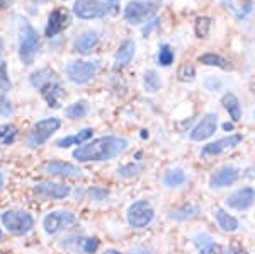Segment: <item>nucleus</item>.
Returning a JSON list of instances; mask_svg holds the SVG:
<instances>
[{
  "instance_id": "1",
  "label": "nucleus",
  "mask_w": 255,
  "mask_h": 254,
  "mask_svg": "<svg viewBox=\"0 0 255 254\" xmlns=\"http://www.w3.org/2000/svg\"><path fill=\"white\" fill-rule=\"evenodd\" d=\"M128 149V140L123 137H101L96 140L80 145L73 152V159L79 162H104L113 161L118 155H121Z\"/></svg>"
},
{
  "instance_id": "2",
  "label": "nucleus",
  "mask_w": 255,
  "mask_h": 254,
  "mask_svg": "<svg viewBox=\"0 0 255 254\" xmlns=\"http://www.w3.org/2000/svg\"><path fill=\"white\" fill-rule=\"evenodd\" d=\"M73 12L80 19H101L119 12V0H77Z\"/></svg>"
},
{
  "instance_id": "3",
  "label": "nucleus",
  "mask_w": 255,
  "mask_h": 254,
  "mask_svg": "<svg viewBox=\"0 0 255 254\" xmlns=\"http://www.w3.org/2000/svg\"><path fill=\"white\" fill-rule=\"evenodd\" d=\"M0 220H2V225L5 227V231L12 236H26L34 227L32 215L24 210H7L2 214Z\"/></svg>"
},
{
  "instance_id": "4",
  "label": "nucleus",
  "mask_w": 255,
  "mask_h": 254,
  "mask_svg": "<svg viewBox=\"0 0 255 254\" xmlns=\"http://www.w3.org/2000/svg\"><path fill=\"white\" fill-rule=\"evenodd\" d=\"M39 50V39L38 32L31 24L24 22L20 24V38H19V56L24 65H32L36 58V53Z\"/></svg>"
},
{
  "instance_id": "5",
  "label": "nucleus",
  "mask_w": 255,
  "mask_h": 254,
  "mask_svg": "<svg viewBox=\"0 0 255 254\" xmlns=\"http://www.w3.org/2000/svg\"><path fill=\"white\" fill-rule=\"evenodd\" d=\"M155 219V210L151 207L150 202L146 200H138V202L131 203L128 208L126 220L129 224V227L133 229H145L148 227Z\"/></svg>"
},
{
  "instance_id": "6",
  "label": "nucleus",
  "mask_w": 255,
  "mask_h": 254,
  "mask_svg": "<svg viewBox=\"0 0 255 254\" xmlns=\"http://www.w3.org/2000/svg\"><path fill=\"white\" fill-rule=\"evenodd\" d=\"M61 126V121L58 118H46V120H41L34 125V128L31 130L29 137H27V145L31 149H38V147L44 145L51 135L58 132Z\"/></svg>"
},
{
  "instance_id": "7",
  "label": "nucleus",
  "mask_w": 255,
  "mask_h": 254,
  "mask_svg": "<svg viewBox=\"0 0 255 254\" xmlns=\"http://www.w3.org/2000/svg\"><path fill=\"white\" fill-rule=\"evenodd\" d=\"M157 12V5L153 2H146V0H133L126 5L125 9V19L129 24H143L150 17H153Z\"/></svg>"
},
{
  "instance_id": "8",
  "label": "nucleus",
  "mask_w": 255,
  "mask_h": 254,
  "mask_svg": "<svg viewBox=\"0 0 255 254\" xmlns=\"http://www.w3.org/2000/svg\"><path fill=\"white\" fill-rule=\"evenodd\" d=\"M75 222H77L75 215L68 210L49 212V214L44 215V219H43V231L46 232L48 236H55L63 231V229H67L68 225H72Z\"/></svg>"
},
{
  "instance_id": "9",
  "label": "nucleus",
  "mask_w": 255,
  "mask_h": 254,
  "mask_svg": "<svg viewBox=\"0 0 255 254\" xmlns=\"http://www.w3.org/2000/svg\"><path fill=\"white\" fill-rule=\"evenodd\" d=\"M96 61H70L67 65V77L73 84H87L96 75Z\"/></svg>"
},
{
  "instance_id": "10",
  "label": "nucleus",
  "mask_w": 255,
  "mask_h": 254,
  "mask_svg": "<svg viewBox=\"0 0 255 254\" xmlns=\"http://www.w3.org/2000/svg\"><path fill=\"white\" fill-rule=\"evenodd\" d=\"M255 202V190L250 186H245L242 190H237L235 193H232L226 198V207L233 208V210L244 212L249 210Z\"/></svg>"
},
{
  "instance_id": "11",
  "label": "nucleus",
  "mask_w": 255,
  "mask_h": 254,
  "mask_svg": "<svg viewBox=\"0 0 255 254\" xmlns=\"http://www.w3.org/2000/svg\"><path fill=\"white\" fill-rule=\"evenodd\" d=\"M240 142H242V135H228V137L220 138V140H215V142L208 143V145H204L203 150H201V157L220 155L230 149H235Z\"/></svg>"
},
{
  "instance_id": "12",
  "label": "nucleus",
  "mask_w": 255,
  "mask_h": 254,
  "mask_svg": "<svg viewBox=\"0 0 255 254\" xmlns=\"http://www.w3.org/2000/svg\"><path fill=\"white\" fill-rule=\"evenodd\" d=\"M240 178V171L235 166H223L216 169L209 178V186L211 188H226L235 184Z\"/></svg>"
},
{
  "instance_id": "13",
  "label": "nucleus",
  "mask_w": 255,
  "mask_h": 254,
  "mask_svg": "<svg viewBox=\"0 0 255 254\" xmlns=\"http://www.w3.org/2000/svg\"><path fill=\"white\" fill-rule=\"evenodd\" d=\"M218 128V116L215 113H208L199 123L196 125V128L191 132V140L194 142H203L208 140L209 137H213Z\"/></svg>"
},
{
  "instance_id": "14",
  "label": "nucleus",
  "mask_w": 255,
  "mask_h": 254,
  "mask_svg": "<svg viewBox=\"0 0 255 254\" xmlns=\"http://www.w3.org/2000/svg\"><path fill=\"white\" fill-rule=\"evenodd\" d=\"M70 188L65 186V184L60 183H39L36 184L34 188V193L41 196V198H46V200H63L67 198L70 195Z\"/></svg>"
},
{
  "instance_id": "15",
  "label": "nucleus",
  "mask_w": 255,
  "mask_h": 254,
  "mask_svg": "<svg viewBox=\"0 0 255 254\" xmlns=\"http://www.w3.org/2000/svg\"><path fill=\"white\" fill-rule=\"evenodd\" d=\"M43 171L49 176H61V178H80L82 176V171L77 166L61 161L48 162Z\"/></svg>"
},
{
  "instance_id": "16",
  "label": "nucleus",
  "mask_w": 255,
  "mask_h": 254,
  "mask_svg": "<svg viewBox=\"0 0 255 254\" xmlns=\"http://www.w3.org/2000/svg\"><path fill=\"white\" fill-rule=\"evenodd\" d=\"M68 22H70L68 12L63 10V9H55L51 12V15H49V19H48L46 36H48V38H51V36L58 34L63 27L68 26Z\"/></svg>"
},
{
  "instance_id": "17",
  "label": "nucleus",
  "mask_w": 255,
  "mask_h": 254,
  "mask_svg": "<svg viewBox=\"0 0 255 254\" xmlns=\"http://www.w3.org/2000/svg\"><path fill=\"white\" fill-rule=\"evenodd\" d=\"M97 43H99L97 32L87 31V32L80 34L79 38L75 39V44H73V48H75V51L82 53V55H89V53L97 46Z\"/></svg>"
},
{
  "instance_id": "18",
  "label": "nucleus",
  "mask_w": 255,
  "mask_h": 254,
  "mask_svg": "<svg viewBox=\"0 0 255 254\" xmlns=\"http://www.w3.org/2000/svg\"><path fill=\"white\" fill-rule=\"evenodd\" d=\"M92 133H94L92 128H84L75 135L60 138V140L56 142V147H58V149H68V147H73V145H82V143H85L89 138H92Z\"/></svg>"
},
{
  "instance_id": "19",
  "label": "nucleus",
  "mask_w": 255,
  "mask_h": 254,
  "mask_svg": "<svg viewBox=\"0 0 255 254\" xmlns=\"http://www.w3.org/2000/svg\"><path fill=\"white\" fill-rule=\"evenodd\" d=\"M41 92H43V96H44V99H46L49 108H58L60 97L63 96V87H61L58 82H51V84L44 85V87L41 89Z\"/></svg>"
},
{
  "instance_id": "20",
  "label": "nucleus",
  "mask_w": 255,
  "mask_h": 254,
  "mask_svg": "<svg viewBox=\"0 0 255 254\" xmlns=\"http://www.w3.org/2000/svg\"><path fill=\"white\" fill-rule=\"evenodd\" d=\"M221 104H223V108L228 111L230 118H232L233 121H238L242 118L240 101H238V97L233 92H226L225 96L221 97Z\"/></svg>"
},
{
  "instance_id": "21",
  "label": "nucleus",
  "mask_w": 255,
  "mask_h": 254,
  "mask_svg": "<svg viewBox=\"0 0 255 254\" xmlns=\"http://www.w3.org/2000/svg\"><path fill=\"white\" fill-rule=\"evenodd\" d=\"M215 219L218 225L221 227V231H225V232H235L238 231V227H240V224H238V220L235 217L230 215L228 212H225L223 208H218L215 212Z\"/></svg>"
},
{
  "instance_id": "22",
  "label": "nucleus",
  "mask_w": 255,
  "mask_h": 254,
  "mask_svg": "<svg viewBox=\"0 0 255 254\" xmlns=\"http://www.w3.org/2000/svg\"><path fill=\"white\" fill-rule=\"evenodd\" d=\"M134 56V41L126 39L125 43L119 46V50L116 53V65L118 67H125L129 63Z\"/></svg>"
},
{
  "instance_id": "23",
  "label": "nucleus",
  "mask_w": 255,
  "mask_h": 254,
  "mask_svg": "<svg viewBox=\"0 0 255 254\" xmlns=\"http://www.w3.org/2000/svg\"><path fill=\"white\" fill-rule=\"evenodd\" d=\"M29 82L32 84V87H36V89H39V91H41L44 85L55 82V72L49 70V68H41V70L34 72L29 77Z\"/></svg>"
},
{
  "instance_id": "24",
  "label": "nucleus",
  "mask_w": 255,
  "mask_h": 254,
  "mask_svg": "<svg viewBox=\"0 0 255 254\" xmlns=\"http://www.w3.org/2000/svg\"><path fill=\"white\" fill-rule=\"evenodd\" d=\"M194 246L199 249V254H215L218 251V246L209 234L194 236Z\"/></svg>"
},
{
  "instance_id": "25",
  "label": "nucleus",
  "mask_w": 255,
  "mask_h": 254,
  "mask_svg": "<svg viewBox=\"0 0 255 254\" xmlns=\"http://www.w3.org/2000/svg\"><path fill=\"white\" fill-rule=\"evenodd\" d=\"M187 176L184 169H170L163 174V184L168 188H179L186 183Z\"/></svg>"
},
{
  "instance_id": "26",
  "label": "nucleus",
  "mask_w": 255,
  "mask_h": 254,
  "mask_svg": "<svg viewBox=\"0 0 255 254\" xmlns=\"http://www.w3.org/2000/svg\"><path fill=\"white\" fill-rule=\"evenodd\" d=\"M90 111V106L87 101H79V102H73L70 104L67 109H65V114L70 120H80V118L87 116Z\"/></svg>"
},
{
  "instance_id": "27",
  "label": "nucleus",
  "mask_w": 255,
  "mask_h": 254,
  "mask_svg": "<svg viewBox=\"0 0 255 254\" xmlns=\"http://www.w3.org/2000/svg\"><path fill=\"white\" fill-rule=\"evenodd\" d=\"M197 214H199L197 205H184L182 208L172 212L170 219L175 220V222H186V220H191V219H194V217H197Z\"/></svg>"
},
{
  "instance_id": "28",
  "label": "nucleus",
  "mask_w": 255,
  "mask_h": 254,
  "mask_svg": "<svg viewBox=\"0 0 255 254\" xmlns=\"http://www.w3.org/2000/svg\"><path fill=\"white\" fill-rule=\"evenodd\" d=\"M199 63L203 65H209V67H218L226 70L228 68V61L225 58H221L220 55H215V53H204V55L199 56Z\"/></svg>"
},
{
  "instance_id": "29",
  "label": "nucleus",
  "mask_w": 255,
  "mask_h": 254,
  "mask_svg": "<svg viewBox=\"0 0 255 254\" xmlns=\"http://www.w3.org/2000/svg\"><path fill=\"white\" fill-rule=\"evenodd\" d=\"M143 84L148 92H157L160 89V77L157 75L155 70H146L143 75Z\"/></svg>"
},
{
  "instance_id": "30",
  "label": "nucleus",
  "mask_w": 255,
  "mask_h": 254,
  "mask_svg": "<svg viewBox=\"0 0 255 254\" xmlns=\"http://www.w3.org/2000/svg\"><path fill=\"white\" fill-rule=\"evenodd\" d=\"M143 171V164L139 162H133V164H126V166L119 167L118 169V176L119 178H133V176H138Z\"/></svg>"
},
{
  "instance_id": "31",
  "label": "nucleus",
  "mask_w": 255,
  "mask_h": 254,
  "mask_svg": "<svg viewBox=\"0 0 255 254\" xmlns=\"http://www.w3.org/2000/svg\"><path fill=\"white\" fill-rule=\"evenodd\" d=\"M15 137H17V128H15V126H12V125L0 126V140L5 143V145L14 143Z\"/></svg>"
},
{
  "instance_id": "32",
  "label": "nucleus",
  "mask_w": 255,
  "mask_h": 254,
  "mask_svg": "<svg viewBox=\"0 0 255 254\" xmlns=\"http://www.w3.org/2000/svg\"><path fill=\"white\" fill-rule=\"evenodd\" d=\"M12 84H10V77L7 73V65L0 63V96H5L7 91H10Z\"/></svg>"
},
{
  "instance_id": "33",
  "label": "nucleus",
  "mask_w": 255,
  "mask_h": 254,
  "mask_svg": "<svg viewBox=\"0 0 255 254\" xmlns=\"http://www.w3.org/2000/svg\"><path fill=\"white\" fill-rule=\"evenodd\" d=\"M172 61H174V51H172V48L168 44H162L158 51V63L162 67H168Z\"/></svg>"
},
{
  "instance_id": "34",
  "label": "nucleus",
  "mask_w": 255,
  "mask_h": 254,
  "mask_svg": "<svg viewBox=\"0 0 255 254\" xmlns=\"http://www.w3.org/2000/svg\"><path fill=\"white\" fill-rule=\"evenodd\" d=\"M209 27H211V19L209 17H199L196 20V36L197 38H206Z\"/></svg>"
},
{
  "instance_id": "35",
  "label": "nucleus",
  "mask_w": 255,
  "mask_h": 254,
  "mask_svg": "<svg viewBox=\"0 0 255 254\" xmlns=\"http://www.w3.org/2000/svg\"><path fill=\"white\" fill-rule=\"evenodd\" d=\"M194 73L196 72H194V67H192V65L184 63L179 70V79L184 82H191V80H194Z\"/></svg>"
},
{
  "instance_id": "36",
  "label": "nucleus",
  "mask_w": 255,
  "mask_h": 254,
  "mask_svg": "<svg viewBox=\"0 0 255 254\" xmlns=\"http://www.w3.org/2000/svg\"><path fill=\"white\" fill-rule=\"evenodd\" d=\"M99 248V241L96 237H87V239L82 241V251L85 254H94Z\"/></svg>"
},
{
  "instance_id": "37",
  "label": "nucleus",
  "mask_w": 255,
  "mask_h": 254,
  "mask_svg": "<svg viewBox=\"0 0 255 254\" xmlns=\"http://www.w3.org/2000/svg\"><path fill=\"white\" fill-rule=\"evenodd\" d=\"M12 113V104L5 96H0V114L2 116H9Z\"/></svg>"
},
{
  "instance_id": "38",
  "label": "nucleus",
  "mask_w": 255,
  "mask_h": 254,
  "mask_svg": "<svg viewBox=\"0 0 255 254\" xmlns=\"http://www.w3.org/2000/svg\"><path fill=\"white\" fill-rule=\"evenodd\" d=\"M204 87L208 91H218L221 87V80L220 79H215V77H208L206 82H204Z\"/></svg>"
},
{
  "instance_id": "39",
  "label": "nucleus",
  "mask_w": 255,
  "mask_h": 254,
  "mask_svg": "<svg viewBox=\"0 0 255 254\" xmlns=\"http://www.w3.org/2000/svg\"><path fill=\"white\" fill-rule=\"evenodd\" d=\"M90 195H94V200H102L108 193H106V191H102V190H92V191H90Z\"/></svg>"
},
{
  "instance_id": "40",
  "label": "nucleus",
  "mask_w": 255,
  "mask_h": 254,
  "mask_svg": "<svg viewBox=\"0 0 255 254\" xmlns=\"http://www.w3.org/2000/svg\"><path fill=\"white\" fill-rule=\"evenodd\" d=\"M131 254H155V253L150 251V249H146V248H136V249L131 251Z\"/></svg>"
},
{
  "instance_id": "41",
  "label": "nucleus",
  "mask_w": 255,
  "mask_h": 254,
  "mask_svg": "<svg viewBox=\"0 0 255 254\" xmlns=\"http://www.w3.org/2000/svg\"><path fill=\"white\" fill-rule=\"evenodd\" d=\"M223 254H244V251H240V249H237V248H230V249H226Z\"/></svg>"
},
{
  "instance_id": "42",
  "label": "nucleus",
  "mask_w": 255,
  "mask_h": 254,
  "mask_svg": "<svg viewBox=\"0 0 255 254\" xmlns=\"http://www.w3.org/2000/svg\"><path fill=\"white\" fill-rule=\"evenodd\" d=\"M223 130H225V132H232V130H233V123H225Z\"/></svg>"
},
{
  "instance_id": "43",
  "label": "nucleus",
  "mask_w": 255,
  "mask_h": 254,
  "mask_svg": "<svg viewBox=\"0 0 255 254\" xmlns=\"http://www.w3.org/2000/svg\"><path fill=\"white\" fill-rule=\"evenodd\" d=\"M3 184H5V178H3V174L0 173V190L3 188Z\"/></svg>"
},
{
  "instance_id": "44",
  "label": "nucleus",
  "mask_w": 255,
  "mask_h": 254,
  "mask_svg": "<svg viewBox=\"0 0 255 254\" xmlns=\"http://www.w3.org/2000/svg\"><path fill=\"white\" fill-rule=\"evenodd\" d=\"M104 254H121V253L116 251V249H108V251H106Z\"/></svg>"
},
{
  "instance_id": "45",
  "label": "nucleus",
  "mask_w": 255,
  "mask_h": 254,
  "mask_svg": "<svg viewBox=\"0 0 255 254\" xmlns=\"http://www.w3.org/2000/svg\"><path fill=\"white\" fill-rule=\"evenodd\" d=\"M0 50H2V38H0Z\"/></svg>"
},
{
  "instance_id": "46",
  "label": "nucleus",
  "mask_w": 255,
  "mask_h": 254,
  "mask_svg": "<svg viewBox=\"0 0 255 254\" xmlns=\"http://www.w3.org/2000/svg\"><path fill=\"white\" fill-rule=\"evenodd\" d=\"M0 241H2V231H0Z\"/></svg>"
},
{
  "instance_id": "47",
  "label": "nucleus",
  "mask_w": 255,
  "mask_h": 254,
  "mask_svg": "<svg viewBox=\"0 0 255 254\" xmlns=\"http://www.w3.org/2000/svg\"><path fill=\"white\" fill-rule=\"evenodd\" d=\"M254 118H255V111H254Z\"/></svg>"
}]
</instances>
